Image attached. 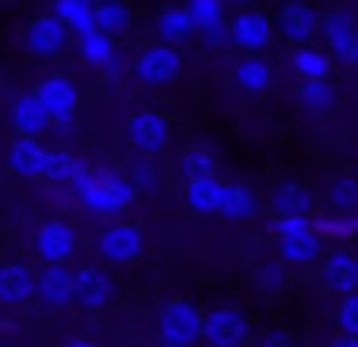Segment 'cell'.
<instances>
[{"label": "cell", "instance_id": "8fae6325", "mask_svg": "<svg viewBox=\"0 0 358 347\" xmlns=\"http://www.w3.org/2000/svg\"><path fill=\"white\" fill-rule=\"evenodd\" d=\"M275 35L286 42V46H309V42L320 38V12L309 4V0H286L275 12Z\"/></svg>", "mask_w": 358, "mask_h": 347}, {"label": "cell", "instance_id": "d6a6232c", "mask_svg": "<svg viewBox=\"0 0 358 347\" xmlns=\"http://www.w3.org/2000/svg\"><path fill=\"white\" fill-rule=\"evenodd\" d=\"M84 172H88V160H84L80 153H73V149H57L54 160H50V183H65V187H73Z\"/></svg>", "mask_w": 358, "mask_h": 347}, {"label": "cell", "instance_id": "cb8c5ba5", "mask_svg": "<svg viewBox=\"0 0 358 347\" xmlns=\"http://www.w3.org/2000/svg\"><path fill=\"white\" fill-rule=\"evenodd\" d=\"M187 15L194 23V35L210 38V42H221L225 38V27H229V8L221 0H183Z\"/></svg>", "mask_w": 358, "mask_h": 347}, {"label": "cell", "instance_id": "ffe728a7", "mask_svg": "<svg viewBox=\"0 0 358 347\" xmlns=\"http://www.w3.org/2000/svg\"><path fill=\"white\" fill-rule=\"evenodd\" d=\"M263 194L248 187V183H236V180H225V191H221V210L217 218L225 222H252V218L263 214Z\"/></svg>", "mask_w": 358, "mask_h": 347}, {"label": "cell", "instance_id": "44dd1931", "mask_svg": "<svg viewBox=\"0 0 358 347\" xmlns=\"http://www.w3.org/2000/svg\"><path fill=\"white\" fill-rule=\"evenodd\" d=\"M294 104L301 115L324 118L339 107V88L331 80H297L294 84Z\"/></svg>", "mask_w": 358, "mask_h": 347}, {"label": "cell", "instance_id": "b9f144b4", "mask_svg": "<svg viewBox=\"0 0 358 347\" xmlns=\"http://www.w3.org/2000/svg\"><path fill=\"white\" fill-rule=\"evenodd\" d=\"M69 347H99V344H96V340H88V336H73Z\"/></svg>", "mask_w": 358, "mask_h": 347}, {"label": "cell", "instance_id": "1f68e13d", "mask_svg": "<svg viewBox=\"0 0 358 347\" xmlns=\"http://www.w3.org/2000/svg\"><path fill=\"white\" fill-rule=\"evenodd\" d=\"M320 202L328 206V214H358V180L355 176H331L324 183Z\"/></svg>", "mask_w": 358, "mask_h": 347}, {"label": "cell", "instance_id": "4316f807", "mask_svg": "<svg viewBox=\"0 0 358 347\" xmlns=\"http://www.w3.org/2000/svg\"><path fill=\"white\" fill-rule=\"evenodd\" d=\"M331 54L320 46V42H309V46L289 50V73L297 80H328L331 77Z\"/></svg>", "mask_w": 358, "mask_h": 347}, {"label": "cell", "instance_id": "60d3db41", "mask_svg": "<svg viewBox=\"0 0 358 347\" xmlns=\"http://www.w3.org/2000/svg\"><path fill=\"white\" fill-rule=\"evenodd\" d=\"M328 347H358V336H336Z\"/></svg>", "mask_w": 358, "mask_h": 347}, {"label": "cell", "instance_id": "484cf974", "mask_svg": "<svg viewBox=\"0 0 358 347\" xmlns=\"http://www.w3.org/2000/svg\"><path fill=\"white\" fill-rule=\"evenodd\" d=\"M221 191H225V180L221 176H206V180H187L183 187V206L199 218H217L221 210Z\"/></svg>", "mask_w": 358, "mask_h": 347}, {"label": "cell", "instance_id": "8992f818", "mask_svg": "<svg viewBox=\"0 0 358 347\" xmlns=\"http://www.w3.org/2000/svg\"><path fill=\"white\" fill-rule=\"evenodd\" d=\"M320 46L336 65H347V69L358 65V15L351 8H331L320 15Z\"/></svg>", "mask_w": 358, "mask_h": 347}, {"label": "cell", "instance_id": "836d02e7", "mask_svg": "<svg viewBox=\"0 0 358 347\" xmlns=\"http://www.w3.org/2000/svg\"><path fill=\"white\" fill-rule=\"evenodd\" d=\"M179 164H183L187 180H206V176H217V157H214V149H210V146H191V149H183Z\"/></svg>", "mask_w": 358, "mask_h": 347}, {"label": "cell", "instance_id": "d590c367", "mask_svg": "<svg viewBox=\"0 0 358 347\" xmlns=\"http://www.w3.org/2000/svg\"><path fill=\"white\" fill-rule=\"evenodd\" d=\"M267 233L275 236V241H294V236H305V233H313V218H297V214H278V218H271Z\"/></svg>", "mask_w": 358, "mask_h": 347}, {"label": "cell", "instance_id": "277c9868", "mask_svg": "<svg viewBox=\"0 0 358 347\" xmlns=\"http://www.w3.org/2000/svg\"><path fill=\"white\" fill-rule=\"evenodd\" d=\"M183 50L164 46V42H149V46L138 50L134 57V80L141 88H172V84L183 77Z\"/></svg>", "mask_w": 358, "mask_h": 347}, {"label": "cell", "instance_id": "8d00e7d4", "mask_svg": "<svg viewBox=\"0 0 358 347\" xmlns=\"http://www.w3.org/2000/svg\"><path fill=\"white\" fill-rule=\"evenodd\" d=\"M255 283L263 286V290H282V286L289 283V267L282 264V260H263L259 267H255Z\"/></svg>", "mask_w": 358, "mask_h": 347}, {"label": "cell", "instance_id": "ba28073f", "mask_svg": "<svg viewBox=\"0 0 358 347\" xmlns=\"http://www.w3.org/2000/svg\"><path fill=\"white\" fill-rule=\"evenodd\" d=\"M172 118L145 107V111H134L126 118V141L138 157H160L168 146H172Z\"/></svg>", "mask_w": 358, "mask_h": 347}, {"label": "cell", "instance_id": "30bf717a", "mask_svg": "<svg viewBox=\"0 0 358 347\" xmlns=\"http://www.w3.org/2000/svg\"><path fill=\"white\" fill-rule=\"evenodd\" d=\"M50 160H54V149H46L38 138H12L4 149V172H12L23 183H38L50 180Z\"/></svg>", "mask_w": 358, "mask_h": 347}, {"label": "cell", "instance_id": "ab89813d", "mask_svg": "<svg viewBox=\"0 0 358 347\" xmlns=\"http://www.w3.org/2000/svg\"><path fill=\"white\" fill-rule=\"evenodd\" d=\"M225 8H233V12H248V8H255V0H221Z\"/></svg>", "mask_w": 358, "mask_h": 347}, {"label": "cell", "instance_id": "52a82bcc", "mask_svg": "<svg viewBox=\"0 0 358 347\" xmlns=\"http://www.w3.org/2000/svg\"><path fill=\"white\" fill-rule=\"evenodd\" d=\"M202 340L210 347H244L252 340V317L233 302H221L202 313Z\"/></svg>", "mask_w": 358, "mask_h": 347}, {"label": "cell", "instance_id": "ac0fdd59", "mask_svg": "<svg viewBox=\"0 0 358 347\" xmlns=\"http://www.w3.org/2000/svg\"><path fill=\"white\" fill-rule=\"evenodd\" d=\"M8 126H12L15 138H42V134L54 126V118L42 111V104L35 99V92H15L12 104H8Z\"/></svg>", "mask_w": 358, "mask_h": 347}, {"label": "cell", "instance_id": "2e32d148", "mask_svg": "<svg viewBox=\"0 0 358 347\" xmlns=\"http://www.w3.org/2000/svg\"><path fill=\"white\" fill-rule=\"evenodd\" d=\"M115 298H118V278L110 275V267L99 264L76 267V306L84 313H103Z\"/></svg>", "mask_w": 358, "mask_h": 347}, {"label": "cell", "instance_id": "f35d334b", "mask_svg": "<svg viewBox=\"0 0 358 347\" xmlns=\"http://www.w3.org/2000/svg\"><path fill=\"white\" fill-rule=\"evenodd\" d=\"M259 347H297V344H294L289 332H282V328H271V332L259 340Z\"/></svg>", "mask_w": 358, "mask_h": 347}, {"label": "cell", "instance_id": "7c38bea8", "mask_svg": "<svg viewBox=\"0 0 358 347\" xmlns=\"http://www.w3.org/2000/svg\"><path fill=\"white\" fill-rule=\"evenodd\" d=\"M80 248V233L69 218H46L35 229V256L42 264H69Z\"/></svg>", "mask_w": 358, "mask_h": 347}, {"label": "cell", "instance_id": "5b68a950", "mask_svg": "<svg viewBox=\"0 0 358 347\" xmlns=\"http://www.w3.org/2000/svg\"><path fill=\"white\" fill-rule=\"evenodd\" d=\"M96 252H99V260L110 264V267L138 264V260L145 256V229L138 222H126V218L107 222L103 229L96 233Z\"/></svg>", "mask_w": 358, "mask_h": 347}, {"label": "cell", "instance_id": "7402d4cb", "mask_svg": "<svg viewBox=\"0 0 358 347\" xmlns=\"http://www.w3.org/2000/svg\"><path fill=\"white\" fill-rule=\"evenodd\" d=\"M73 54L84 69H115L118 62V42L103 31H88V35L73 38Z\"/></svg>", "mask_w": 358, "mask_h": 347}, {"label": "cell", "instance_id": "e0dca14e", "mask_svg": "<svg viewBox=\"0 0 358 347\" xmlns=\"http://www.w3.org/2000/svg\"><path fill=\"white\" fill-rule=\"evenodd\" d=\"M263 206L271 210V218H278V214L317 218L320 194L313 191V187H305V183H297V180H282V183H275V187L263 194Z\"/></svg>", "mask_w": 358, "mask_h": 347}, {"label": "cell", "instance_id": "d4e9b609", "mask_svg": "<svg viewBox=\"0 0 358 347\" xmlns=\"http://www.w3.org/2000/svg\"><path fill=\"white\" fill-rule=\"evenodd\" d=\"M152 31H157V42L176 46V50H183V42L194 38V23H191V15H187L183 4H164L160 8L157 20H152Z\"/></svg>", "mask_w": 358, "mask_h": 347}, {"label": "cell", "instance_id": "7a4b0ae2", "mask_svg": "<svg viewBox=\"0 0 358 347\" xmlns=\"http://www.w3.org/2000/svg\"><path fill=\"white\" fill-rule=\"evenodd\" d=\"M202 313L191 298H168L157 309V340L160 347H194L202 340Z\"/></svg>", "mask_w": 358, "mask_h": 347}, {"label": "cell", "instance_id": "3957f363", "mask_svg": "<svg viewBox=\"0 0 358 347\" xmlns=\"http://www.w3.org/2000/svg\"><path fill=\"white\" fill-rule=\"evenodd\" d=\"M35 99L42 104V111L54 118L57 130H65V126H73L76 111H80V84H76L69 73L62 69H50L46 77L35 80Z\"/></svg>", "mask_w": 358, "mask_h": 347}, {"label": "cell", "instance_id": "4fadbf2b", "mask_svg": "<svg viewBox=\"0 0 358 347\" xmlns=\"http://www.w3.org/2000/svg\"><path fill=\"white\" fill-rule=\"evenodd\" d=\"M35 302L54 313L76 306V267L42 264V271H35Z\"/></svg>", "mask_w": 358, "mask_h": 347}, {"label": "cell", "instance_id": "83f0119b", "mask_svg": "<svg viewBox=\"0 0 358 347\" xmlns=\"http://www.w3.org/2000/svg\"><path fill=\"white\" fill-rule=\"evenodd\" d=\"M275 248L286 267H317L324 260V236L313 229L305 236H294V241H275Z\"/></svg>", "mask_w": 358, "mask_h": 347}, {"label": "cell", "instance_id": "e575fe53", "mask_svg": "<svg viewBox=\"0 0 358 347\" xmlns=\"http://www.w3.org/2000/svg\"><path fill=\"white\" fill-rule=\"evenodd\" d=\"M313 229L320 236H331V241H355L358 233V214H324V218H313Z\"/></svg>", "mask_w": 358, "mask_h": 347}, {"label": "cell", "instance_id": "7bdbcfd3", "mask_svg": "<svg viewBox=\"0 0 358 347\" xmlns=\"http://www.w3.org/2000/svg\"><path fill=\"white\" fill-rule=\"evenodd\" d=\"M355 244H358V233H355Z\"/></svg>", "mask_w": 358, "mask_h": 347}, {"label": "cell", "instance_id": "f1b7e54d", "mask_svg": "<svg viewBox=\"0 0 358 347\" xmlns=\"http://www.w3.org/2000/svg\"><path fill=\"white\" fill-rule=\"evenodd\" d=\"M96 31L110 38H126L134 31V8L126 0H96Z\"/></svg>", "mask_w": 358, "mask_h": 347}, {"label": "cell", "instance_id": "5bb4252c", "mask_svg": "<svg viewBox=\"0 0 358 347\" xmlns=\"http://www.w3.org/2000/svg\"><path fill=\"white\" fill-rule=\"evenodd\" d=\"M317 267H320V286L328 294H339V298L358 294V248L336 244L331 252H324V260Z\"/></svg>", "mask_w": 358, "mask_h": 347}, {"label": "cell", "instance_id": "f546056e", "mask_svg": "<svg viewBox=\"0 0 358 347\" xmlns=\"http://www.w3.org/2000/svg\"><path fill=\"white\" fill-rule=\"evenodd\" d=\"M122 176L130 180V187L138 191V199H152V194H160V187H164V176H160L157 157H138L134 153Z\"/></svg>", "mask_w": 358, "mask_h": 347}, {"label": "cell", "instance_id": "603a6c76", "mask_svg": "<svg viewBox=\"0 0 358 347\" xmlns=\"http://www.w3.org/2000/svg\"><path fill=\"white\" fill-rule=\"evenodd\" d=\"M233 84L244 96H267L275 88V69H271V62L263 54H244L233 65Z\"/></svg>", "mask_w": 358, "mask_h": 347}, {"label": "cell", "instance_id": "9c48e42d", "mask_svg": "<svg viewBox=\"0 0 358 347\" xmlns=\"http://www.w3.org/2000/svg\"><path fill=\"white\" fill-rule=\"evenodd\" d=\"M23 50L38 62H57L65 50H73V35L54 12H38L23 31Z\"/></svg>", "mask_w": 358, "mask_h": 347}, {"label": "cell", "instance_id": "9a60e30c", "mask_svg": "<svg viewBox=\"0 0 358 347\" xmlns=\"http://www.w3.org/2000/svg\"><path fill=\"white\" fill-rule=\"evenodd\" d=\"M225 38L233 46L248 50V54H263L275 38V20L259 8H248V12H233L229 15V27H225Z\"/></svg>", "mask_w": 358, "mask_h": 347}, {"label": "cell", "instance_id": "4dcf8cb0", "mask_svg": "<svg viewBox=\"0 0 358 347\" xmlns=\"http://www.w3.org/2000/svg\"><path fill=\"white\" fill-rule=\"evenodd\" d=\"M50 12H54L57 20L69 27L73 38L96 31V0H54V4H50Z\"/></svg>", "mask_w": 358, "mask_h": 347}, {"label": "cell", "instance_id": "d6986e66", "mask_svg": "<svg viewBox=\"0 0 358 347\" xmlns=\"http://www.w3.org/2000/svg\"><path fill=\"white\" fill-rule=\"evenodd\" d=\"M27 302H35V271L23 260H4L0 264V306L20 309Z\"/></svg>", "mask_w": 358, "mask_h": 347}, {"label": "cell", "instance_id": "74e56055", "mask_svg": "<svg viewBox=\"0 0 358 347\" xmlns=\"http://www.w3.org/2000/svg\"><path fill=\"white\" fill-rule=\"evenodd\" d=\"M336 328L339 336H358V294H347L336 306Z\"/></svg>", "mask_w": 358, "mask_h": 347}, {"label": "cell", "instance_id": "6da1fadb", "mask_svg": "<svg viewBox=\"0 0 358 347\" xmlns=\"http://www.w3.org/2000/svg\"><path fill=\"white\" fill-rule=\"evenodd\" d=\"M73 199L84 214L107 218V222H118L138 206V191L110 164H88V172L73 183Z\"/></svg>", "mask_w": 358, "mask_h": 347}]
</instances>
